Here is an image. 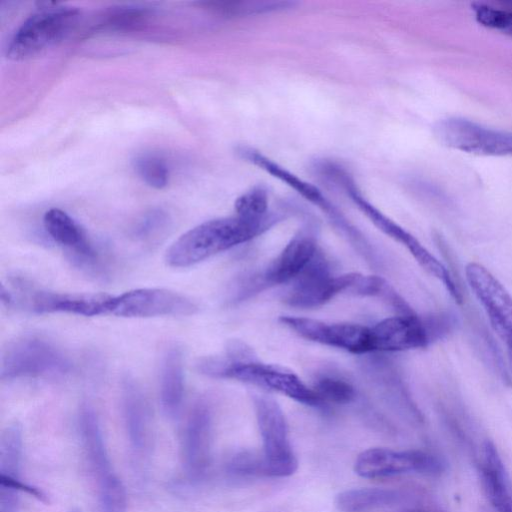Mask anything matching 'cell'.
I'll use <instances>...</instances> for the list:
<instances>
[{"label":"cell","instance_id":"obj_1","mask_svg":"<svg viewBox=\"0 0 512 512\" xmlns=\"http://www.w3.org/2000/svg\"><path fill=\"white\" fill-rule=\"evenodd\" d=\"M278 216L247 219L238 215L201 223L182 234L168 248L165 260L172 267H189L260 235Z\"/></svg>","mask_w":512,"mask_h":512},{"label":"cell","instance_id":"obj_2","mask_svg":"<svg viewBox=\"0 0 512 512\" xmlns=\"http://www.w3.org/2000/svg\"><path fill=\"white\" fill-rule=\"evenodd\" d=\"M112 298V295L105 293L51 291L34 286L20 277L10 279L7 285L1 283L0 288V299L3 305L36 314L107 315Z\"/></svg>","mask_w":512,"mask_h":512},{"label":"cell","instance_id":"obj_3","mask_svg":"<svg viewBox=\"0 0 512 512\" xmlns=\"http://www.w3.org/2000/svg\"><path fill=\"white\" fill-rule=\"evenodd\" d=\"M197 367L208 376L234 379L280 393L305 405L322 404L313 388L305 385L294 373L275 365L207 358L200 360Z\"/></svg>","mask_w":512,"mask_h":512},{"label":"cell","instance_id":"obj_4","mask_svg":"<svg viewBox=\"0 0 512 512\" xmlns=\"http://www.w3.org/2000/svg\"><path fill=\"white\" fill-rule=\"evenodd\" d=\"M454 325V318L447 313L425 318L413 313L389 317L370 328L372 350L393 352L425 348L448 335Z\"/></svg>","mask_w":512,"mask_h":512},{"label":"cell","instance_id":"obj_5","mask_svg":"<svg viewBox=\"0 0 512 512\" xmlns=\"http://www.w3.org/2000/svg\"><path fill=\"white\" fill-rule=\"evenodd\" d=\"M71 369L68 358L52 343L35 336L16 339L8 344L1 356L0 377H55Z\"/></svg>","mask_w":512,"mask_h":512},{"label":"cell","instance_id":"obj_6","mask_svg":"<svg viewBox=\"0 0 512 512\" xmlns=\"http://www.w3.org/2000/svg\"><path fill=\"white\" fill-rule=\"evenodd\" d=\"M78 10L57 4H46L29 16L12 37L7 56L26 60L39 55L58 42L74 24Z\"/></svg>","mask_w":512,"mask_h":512},{"label":"cell","instance_id":"obj_7","mask_svg":"<svg viewBox=\"0 0 512 512\" xmlns=\"http://www.w3.org/2000/svg\"><path fill=\"white\" fill-rule=\"evenodd\" d=\"M254 407L262 439L265 477H288L298 469V460L289 439L285 416L268 397L256 395Z\"/></svg>","mask_w":512,"mask_h":512},{"label":"cell","instance_id":"obj_8","mask_svg":"<svg viewBox=\"0 0 512 512\" xmlns=\"http://www.w3.org/2000/svg\"><path fill=\"white\" fill-rule=\"evenodd\" d=\"M442 461L423 450H393L374 447L361 452L354 463V471L363 478H383L409 473L438 474Z\"/></svg>","mask_w":512,"mask_h":512},{"label":"cell","instance_id":"obj_9","mask_svg":"<svg viewBox=\"0 0 512 512\" xmlns=\"http://www.w3.org/2000/svg\"><path fill=\"white\" fill-rule=\"evenodd\" d=\"M437 138L446 146L482 156H512V132L484 127L473 121L450 117L435 127Z\"/></svg>","mask_w":512,"mask_h":512},{"label":"cell","instance_id":"obj_10","mask_svg":"<svg viewBox=\"0 0 512 512\" xmlns=\"http://www.w3.org/2000/svg\"><path fill=\"white\" fill-rule=\"evenodd\" d=\"M465 279L485 311L490 325L512 357V297L503 284L483 265L470 262Z\"/></svg>","mask_w":512,"mask_h":512},{"label":"cell","instance_id":"obj_11","mask_svg":"<svg viewBox=\"0 0 512 512\" xmlns=\"http://www.w3.org/2000/svg\"><path fill=\"white\" fill-rule=\"evenodd\" d=\"M197 308L181 293L162 288H140L113 296L109 314L128 318L188 316Z\"/></svg>","mask_w":512,"mask_h":512},{"label":"cell","instance_id":"obj_12","mask_svg":"<svg viewBox=\"0 0 512 512\" xmlns=\"http://www.w3.org/2000/svg\"><path fill=\"white\" fill-rule=\"evenodd\" d=\"M281 321L299 336L313 342L355 354L373 351L370 328L360 324L326 323L302 317H282Z\"/></svg>","mask_w":512,"mask_h":512},{"label":"cell","instance_id":"obj_13","mask_svg":"<svg viewBox=\"0 0 512 512\" xmlns=\"http://www.w3.org/2000/svg\"><path fill=\"white\" fill-rule=\"evenodd\" d=\"M183 455L191 477L200 478L206 473L211 458V416L202 403L193 408L186 422Z\"/></svg>","mask_w":512,"mask_h":512},{"label":"cell","instance_id":"obj_14","mask_svg":"<svg viewBox=\"0 0 512 512\" xmlns=\"http://www.w3.org/2000/svg\"><path fill=\"white\" fill-rule=\"evenodd\" d=\"M43 225L50 238L80 264H92L96 261L97 251L83 229L65 211L58 208L47 210Z\"/></svg>","mask_w":512,"mask_h":512},{"label":"cell","instance_id":"obj_15","mask_svg":"<svg viewBox=\"0 0 512 512\" xmlns=\"http://www.w3.org/2000/svg\"><path fill=\"white\" fill-rule=\"evenodd\" d=\"M479 472L483 490L495 512H512V482L491 442H485L482 447Z\"/></svg>","mask_w":512,"mask_h":512},{"label":"cell","instance_id":"obj_16","mask_svg":"<svg viewBox=\"0 0 512 512\" xmlns=\"http://www.w3.org/2000/svg\"><path fill=\"white\" fill-rule=\"evenodd\" d=\"M317 255V244L307 234L295 236L283 251L269 264L265 280L271 284H284L297 279Z\"/></svg>","mask_w":512,"mask_h":512},{"label":"cell","instance_id":"obj_17","mask_svg":"<svg viewBox=\"0 0 512 512\" xmlns=\"http://www.w3.org/2000/svg\"><path fill=\"white\" fill-rule=\"evenodd\" d=\"M237 154L242 159H245L251 164L271 174L273 177L286 183L292 189L297 191L302 197L319 206L321 209L331 214V216L340 218L333 206L327 201L321 191L314 185L302 180L301 178L297 177L293 173L289 172L279 164L273 162L252 148L246 146L238 147Z\"/></svg>","mask_w":512,"mask_h":512},{"label":"cell","instance_id":"obj_18","mask_svg":"<svg viewBox=\"0 0 512 512\" xmlns=\"http://www.w3.org/2000/svg\"><path fill=\"white\" fill-rule=\"evenodd\" d=\"M184 392L183 354L178 346L170 347L163 358L160 401L164 413L175 418L181 408Z\"/></svg>","mask_w":512,"mask_h":512},{"label":"cell","instance_id":"obj_19","mask_svg":"<svg viewBox=\"0 0 512 512\" xmlns=\"http://www.w3.org/2000/svg\"><path fill=\"white\" fill-rule=\"evenodd\" d=\"M123 410L130 443L141 451L148 441V413L140 390L129 377L123 381Z\"/></svg>","mask_w":512,"mask_h":512},{"label":"cell","instance_id":"obj_20","mask_svg":"<svg viewBox=\"0 0 512 512\" xmlns=\"http://www.w3.org/2000/svg\"><path fill=\"white\" fill-rule=\"evenodd\" d=\"M79 430L88 462L100 478L112 472L98 419L93 409L83 405L79 413Z\"/></svg>","mask_w":512,"mask_h":512},{"label":"cell","instance_id":"obj_21","mask_svg":"<svg viewBox=\"0 0 512 512\" xmlns=\"http://www.w3.org/2000/svg\"><path fill=\"white\" fill-rule=\"evenodd\" d=\"M399 493L392 489L363 487L345 490L335 499V505L342 512H363L397 502Z\"/></svg>","mask_w":512,"mask_h":512},{"label":"cell","instance_id":"obj_22","mask_svg":"<svg viewBox=\"0 0 512 512\" xmlns=\"http://www.w3.org/2000/svg\"><path fill=\"white\" fill-rule=\"evenodd\" d=\"M22 453V431L17 423L6 427L0 440L1 474L18 478Z\"/></svg>","mask_w":512,"mask_h":512},{"label":"cell","instance_id":"obj_23","mask_svg":"<svg viewBox=\"0 0 512 512\" xmlns=\"http://www.w3.org/2000/svg\"><path fill=\"white\" fill-rule=\"evenodd\" d=\"M100 512H126V492L120 479L113 473L98 478Z\"/></svg>","mask_w":512,"mask_h":512},{"label":"cell","instance_id":"obj_24","mask_svg":"<svg viewBox=\"0 0 512 512\" xmlns=\"http://www.w3.org/2000/svg\"><path fill=\"white\" fill-rule=\"evenodd\" d=\"M296 3L291 1H241L209 3L214 9L230 15H251L256 13L285 10Z\"/></svg>","mask_w":512,"mask_h":512},{"label":"cell","instance_id":"obj_25","mask_svg":"<svg viewBox=\"0 0 512 512\" xmlns=\"http://www.w3.org/2000/svg\"><path fill=\"white\" fill-rule=\"evenodd\" d=\"M473 12L482 26L512 37V11L478 3L473 5Z\"/></svg>","mask_w":512,"mask_h":512},{"label":"cell","instance_id":"obj_26","mask_svg":"<svg viewBox=\"0 0 512 512\" xmlns=\"http://www.w3.org/2000/svg\"><path fill=\"white\" fill-rule=\"evenodd\" d=\"M236 215L247 219H262L270 215L268 193L263 187H254L235 201Z\"/></svg>","mask_w":512,"mask_h":512},{"label":"cell","instance_id":"obj_27","mask_svg":"<svg viewBox=\"0 0 512 512\" xmlns=\"http://www.w3.org/2000/svg\"><path fill=\"white\" fill-rule=\"evenodd\" d=\"M135 170L149 186L162 189L169 181V170L166 163L159 157L144 155L135 160Z\"/></svg>","mask_w":512,"mask_h":512},{"label":"cell","instance_id":"obj_28","mask_svg":"<svg viewBox=\"0 0 512 512\" xmlns=\"http://www.w3.org/2000/svg\"><path fill=\"white\" fill-rule=\"evenodd\" d=\"M313 390L323 402L346 404L352 401L355 395L353 387L344 380L336 378L320 379Z\"/></svg>","mask_w":512,"mask_h":512},{"label":"cell","instance_id":"obj_29","mask_svg":"<svg viewBox=\"0 0 512 512\" xmlns=\"http://www.w3.org/2000/svg\"><path fill=\"white\" fill-rule=\"evenodd\" d=\"M227 471L237 476H265V465L262 454L240 452L227 463Z\"/></svg>","mask_w":512,"mask_h":512},{"label":"cell","instance_id":"obj_30","mask_svg":"<svg viewBox=\"0 0 512 512\" xmlns=\"http://www.w3.org/2000/svg\"><path fill=\"white\" fill-rule=\"evenodd\" d=\"M167 225V217L161 211H152L145 215L134 227L133 236L141 241L157 237Z\"/></svg>","mask_w":512,"mask_h":512},{"label":"cell","instance_id":"obj_31","mask_svg":"<svg viewBox=\"0 0 512 512\" xmlns=\"http://www.w3.org/2000/svg\"><path fill=\"white\" fill-rule=\"evenodd\" d=\"M0 486L1 488L28 493L40 501L46 502V496L41 490L21 482L18 478L0 474Z\"/></svg>","mask_w":512,"mask_h":512},{"label":"cell","instance_id":"obj_32","mask_svg":"<svg viewBox=\"0 0 512 512\" xmlns=\"http://www.w3.org/2000/svg\"><path fill=\"white\" fill-rule=\"evenodd\" d=\"M403 512H439V511L428 509V508H412V509L405 510Z\"/></svg>","mask_w":512,"mask_h":512},{"label":"cell","instance_id":"obj_33","mask_svg":"<svg viewBox=\"0 0 512 512\" xmlns=\"http://www.w3.org/2000/svg\"><path fill=\"white\" fill-rule=\"evenodd\" d=\"M70 512H81L79 509H73Z\"/></svg>","mask_w":512,"mask_h":512}]
</instances>
